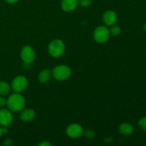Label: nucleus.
<instances>
[{"instance_id": "f257e3e1", "label": "nucleus", "mask_w": 146, "mask_h": 146, "mask_svg": "<svg viewBox=\"0 0 146 146\" xmlns=\"http://www.w3.org/2000/svg\"><path fill=\"white\" fill-rule=\"evenodd\" d=\"M26 100L19 93H15L9 96L7 99V106L9 110L12 112H19L24 108Z\"/></svg>"}, {"instance_id": "f03ea898", "label": "nucleus", "mask_w": 146, "mask_h": 146, "mask_svg": "<svg viewBox=\"0 0 146 146\" xmlns=\"http://www.w3.org/2000/svg\"><path fill=\"white\" fill-rule=\"evenodd\" d=\"M48 51L50 56L54 58L62 56L66 51L65 44L60 39L53 40L48 46Z\"/></svg>"}, {"instance_id": "7ed1b4c3", "label": "nucleus", "mask_w": 146, "mask_h": 146, "mask_svg": "<svg viewBox=\"0 0 146 146\" xmlns=\"http://www.w3.org/2000/svg\"><path fill=\"white\" fill-rule=\"evenodd\" d=\"M53 76L58 81H66L71 76V69L66 65H58L51 71Z\"/></svg>"}, {"instance_id": "20e7f679", "label": "nucleus", "mask_w": 146, "mask_h": 146, "mask_svg": "<svg viewBox=\"0 0 146 146\" xmlns=\"http://www.w3.org/2000/svg\"><path fill=\"white\" fill-rule=\"evenodd\" d=\"M109 29L106 26H98L94 31V38L96 42L104 44L108 41L110 38Z\"/></svg>"}, {"instance_id": "39448f33", "label": "nucleus", "mask_w": 146, "mask_h": 146, "mask_svg": "<svg viewBox=\"0 0 146 146\" xmlns=\"http://www.w3.org/2000/svg\"><path fill=\"white\" fill-rule=\"evenodd\" d=\"M29 81L24 76H17L11 81V88L14 92L21 93L28 87Z\"/></svg>"}, {"instance_id": "423d86ee", "label": "nucleus", "mask_w": 146, "mask_h": 146, "mask_svg": "<svg viewBox=\"0 0 146 146\" xmlns=\"http://www.w3.org/2000/svg\"><path fill=\"white\" fill-rule=\"evenodd\" d=\"M21 58L24 63L31 64L36 58V53L34 48L30 46H25L21 50Z\"/></svg>"}, {"instance_id": "0eeeda50", "label": "nucleus", "mask_w": 146, "mask_h": 146, "mask_svg": "<svg viewBox=\"0 0 146 146\" xmlns=\"http://www.w3.org/2000/svg\"><path fill=\"white\" fill-rule=\"evenodd\" d=\"M84 128L78 123H71L67 127L66 133L71 138H78L84 134Z\"/></svg>"}, {"instance_id": "6e6552de", "label": "nucleus", "mask_w": 146, "mask_h": 146, "mask_svg": "<svg viewBox=\"0 0 146 146\" xmlns=\"http://www.w3.org/2000/svg\"><path fill=\"white\" fill-rule=\"evenodd\" d=\"M13 115L11 111L2 108L0 109V125L3 127H8L13 123Z\"/></svg>"}, {"instance_id": "1a4fd4ad", "label": "nucleus", "mask_w": 146, "mask_h": 146, "mask_svg": "<svg viewBox=\"0 0 146 146\" xmlns=\"http://www.w3.org/2000/svg\"><path fill=\"white\" fill-rule=\"evenodd\" d=\"M117 20H118L117 14L112 10H108V11H106L103 15V21H104V24L108 27L114 25L116 23Z\"/></svg>"}, {"instance_id": "9d476101", "label": "nucleus", "mask_w": 146, "mask_h": 146, "mask_svg": "<svg viewBox=\"0 0 146 146\" xmlns=\"http://www.w3.org/2000/svg\"><path fill=\"white\" fill-rule=\"evenodd\" d=\"M78 5V0H63L61 8L66 12L74 11Z\"/></svg>"}, {"instance_id": "9b49d317", "label": "nucleus", "mask_w": 146, "mask_h": 146, "mask_svg": "<svg viewBox=\"0 0 146 146\" xmlns=\"http://www.w3.org/2000/svg\"><path fill=\"white\" fill-rule=\"evenodd\" d=\"M36 116L35 111L31 108H27L23 110L20 115V118L24 122H29L34 119Z\"/></svg>"}, {"instance_id": "f8f14e48", "label": "nucleus", "mask_w": 146, "mask_h": 146, "mask_svg": "<svg viewBox=\"0 0 146 146\" xmlns=\"http://www.w3.org/2000/svg\"><path fill=\"white\" fill-rule=\"evenodd\" d=\"M118 131H119L120 133L122 135L128 136V135H131L133 132V127L131 124L128 123H123L120 125L119 128H118Z\"/></svg>"}, {"instance_id": "ddd939ff", "label": "nucleus", "mask_w": 146, "mask_h": 146, "mask_svg": "<svg viewBox=\"0 0 146 146\" xmlns=\"http://www.w3.org/2000/svg\"><path fill=\"white\" fill-rule=\"evenodd\" d=\"M51 76V71L48 69H44L38 74V81L41 83L45 84L50 80Z\"/></svg>"}, {"instance_id": "4468645a", "label": "nucleus", "mask_w": 146, "mask_h": 146, "mask_svg": "<svg viewBox=\"0 0 146 146\" xmlns=\"http://www.w3.org/2000/svg\"><path fill=\"white\" fill-rule=\"evenodd\" d=\"M11 86L6 81H0V96H7L11 91Z\"/></svg>"}, {"instance_id": "2eb2a0df", "label": "nucleus", "mask_w": 146, "mask_h": 146, "mask_svg": "<svg viewBox=\"0 0 146 146\" xmlns=\"http://www.w3.org/2000/svg\"><path fill=\"white\" fill-rule=\"evenodd\" d=\"M110 34L111 36H117L120 35L121 32V29L120 28V27L118 26H115V24L113 26H111V29H109Z\"/></svg>"}, {"instance_id": "dca6fc26", "label": "nucleus", "mask_w": 146, "mask_h": 146, "mask_svg": "<svg viewBox=\"0 0 146 146\" xmlns=\"http://www.w3.org/2000/svg\"><path fill=\"white\" fill-rule=\"evenodd\" d=\"M138 126L142 131H146V116L143 117L138 121Z\"/></svg>"}, {"instance_id": "f3484780", "label": "nucleus", "mask_w": 146, "mask_h": 146, "mask_svg": "<svg viewBox=\"0 0 146 146\" xmlns=\"http://www.w3.org/2000/svg\"><path fill=\"white\" fill-rule=\"evenodd\" d=\"M92 1L91 0H79L78 4L83 7H88L91 5Z\"/></svg>"}, {"instance_id": "a211bd4d", "label": "nucleus", "mask_w": 146, "mask_h": 146, "mask_svg": "<svg viewBox=\"0 0 146 146\" xmlns=\"http://www.w3.org/2000/svg\"><path fill=\"white\" fill-rule=\"evenodd\" d=\"M85 135L86 138H89V139H92V138L96 137V133L92 130H88L85 132Z\"/></svg>"}, {"instance_id": "6ab92c4d", "label": "nucleus", "mask_w": 146, "mask_h": 146, "mask_svg": "<svg viewBox=\"0 0 146 146\" xmlns=\"http://www.w3.org/2000/svg\"><path fill=\"white\" fill-rule=\"evenodd\" d=\"M7 100L4 97V96H0V108H4L7 106Z\"/></svg>"}, {"instance_id": "aec40b11", "label": "nucleus", "mask_w": 146, "mask_h": 146, "mask_svg": "<svg viewBox=\"0 0 146 146\" xmlns=\"http://www.w3.org/2000/svg\"><path fill=\"white\" fill-rule=\"evenodd\" d=\"M7 132H8V130H7V127H4V128H1V127H0V138H1L4 134L7 133Z\"/></svg>"}, {"instance_id": "412c9836", "label": "nucleus", "mask_w": 146, "mask_h": 146, "mask_svg": "<svg viewBox=\"0 0 146 146\" xmlns=\"http://www.w3.org/2000/svg\"><path fill=\"white\" fill-rule=\"evenodd\" d=\"M13 144V141L12 140L10 139V138H7V139L5 140L4 143V145L6 146H10Z\"/></svg>"}, {"instance_id": "4be33fe9", "label": "nucleus", "mask_w": 146, "mask_h": 146, "mask_svg": "<svg viewBox=\"0 0 146 146\" xmlns=\"http://www.w3.org/2000/svg\"><path fill=\"white\" fill-rule=\"evenodd\" d=\"M51 145V144L46 141H42V142H41L40 143H38V145L39 146H50Z\"/></svg>"}, {"instance_id": "5701e85b", "label": "nucleus", "mask_w": 146, "mask_h": 146, "mask_svg": "<svg viewBox=\"0 0 146 146\" xmlns=\"http://www.w3.org/2000/svg\"><path fill=\"white\" fill-rule=\"evenodd\" d=\"M7 2H8L9 4H15L17 3L19 0H6Z\"/></svg>"}, {"instance_id": "b1692460", "label": "nucleus", "mask_w": 146, "mask_h": 146, "mask_svg": "<svg viewBox=\"0 0 146 146\" xmlns=\"http://www.w3.org/2000/svg\"><path fill=\"white\" fill-rule=\"evenodd\" d=\"M144 29H145V31H146V23L145 24V25H144Z\"/></svg>"}]
</instances>
